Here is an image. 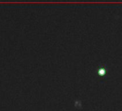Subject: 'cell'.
Wrapping results in <instances>:
<instances>
[{
    "instance_id": "cell-1",
    "label": "cell",
    "mask_w": 122,
    "mask_h": 111,
    "mask_svg": "<svg viewBox=\"0 0 122 111\" xmlns=\"http://www.w3.org/2000/svg\"><path fill=\"white\" fill-rule=\"evenodd\" d=\"M98 73L99 74V75H104L106 74V70L105 69H99V70L98 71Z\"/></svg>"
}]
</instances>
